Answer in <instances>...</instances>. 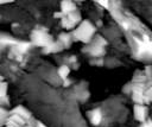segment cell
Returning a JSON list of instances; mask_svg holds the SVG:
<instances>
[{"label":"cell","instance_id":"cell-17","mask_svg":"<svg viewBox=\"0 0 152 127\" xmlns=\"http://www.w3.org/2000/svg\"><path fill=\"white\" fill-rule=\"evenodd\" d=\"M0 20H1V15H0Z\"/></svg>","mask_w":152,"mask_h":127},{"label":"cell","instance_id":"cell-1","mask_svg":"<svg viewBox=\"0 0 152 127\" xmlns=\"http://www.w3.org/2000/svg\"><path fill=\"white\" fill-rule=\"evenodd\" d=\"M32 113L24 106L18 104L10 109L8 119L4 127H25L33 120Z\"/></svg>","mask_w":152,"mask_h":127},{"label":"cell","instance_id":"cell-8","mask_svg":"<svg viewBox=\"0 0 152 127\" xmlns=\"http://www.w3.org/2000/svg\"><path fill=\"white\" fill-rule=\"evenodd\" d=\"M64 49H68V47H70V45H71V43H72V37H71V34L70 33H66V32H63V33H59L58 34V38L56 39Z\"/></svg>","mask_w":152,"mask_h":127},{"label":"cell","instance_id":"cell-7","mask_svg":"<svg viewBox=\"0 0 152 127\" xmlns=\"http://www.w3.org/2000/svg\"><path fill=\"white\" fill-rule=\"evenodd\" d=\"M7 91H8V83L4 80L0 81V106H8L10 103V99L7 96Z\"/></svg>","mask_w":152,"mask_h":127},{"label":"cell","instance_id":"cell-9","mask_svg":"<svg viewBox=\"0 0 152 127\" xmlns=\"http://www.w3.org/2000/svg\"><path fill=\"white\" fill-rule=\"evenodd\" d=\"M88 116H89L90 122L93 125H95V126L100 125L101 121H102V113H101L100 109H93V110H90L88 113Z\"/></svg>","mask_w":152,"mask_h":127},{"label":"cell","instance_id":"cell-2","mask_svg":"<svg viewBox=\"0 0 152 127\" xmlns=\"http://www.w3.org/2000/svg\"><path fill=\"white\" fill-rule=\"evenodd\" d=\"M95 32H96L95 25L90 20L84 19L76 26L75 30H72L71 37L76 42H82L84 44H88L94 39Z\"/></svg>","mask_w":152,"mask_h":127},{"label":"cell","instance_id":"cell-12","mask_svg":"<svg viewBox=\"0 0 152 127\" xmlns=\"http://www.w3.org/2000/svg\"><path fill=\"white\" fill-rule=\"evenodd\" d=\"M8 113L10 110L6 107L0 106V127H4L6 125V121L8 119Z\"/></svg>","mask_w":152,"mask_h":127},{"label":"cell","instance_id":"cell-14","mask_svg":"<svg viewBox=\"0 0 152 127\" xmlns=\"http://www.w3.org/2000/svg\"><path fill=\"white\" fill-rule=\"evenodd\" d=\"M139 127H152V120H151V119H147L145 122L140 123Z\"/></svg>","mask_w":152,"mask_h":127},{"label":"cell","instance_id":"cell-4","mask_svg":"<svg viewBox=\"0 0 152 127\" xmlns=\"http://www.w3.org/2000/svg\"><path fill=\"white\" fill-rule=\"evenodd\" d=\"M81 21H82V17H81V13H80L78 9H77V11L71 12V13H69L68 15L63 17V18L61 19V25H62V27H63L64 30L70 31V30H75L76 26H77Z\"/></svg>","mask_w":152,"mask_h":127},{"label":"cell","instance_id":"cell-13","mask_svg":"<svg viewBox=\"0 0 152 127\" xmlns=\"http://www.w3.org/2000/svg\"><path fill=\"white\" fill-rule=\"evenodd\" d=\"M150 102H152V88L145 91V103H150Z\"/></svg>","mask_w":152,"mask_h":127},{"label":"cell","instance_id":"cell-11","mask_svg":"<svg viewBox=\"0 0 152 127\" xmlns=\"http://www.w3.org/2000/svg\"><path fill=\"white\" fill-rule=\"evenodd\" d=\"M57 74H58V76H59L63 81H66L68 77H69V74H70V68H69L68 65H65V64H62V65L57 69Z\"/></svg>","mask_w":152,"mask_h":127},{"label":"cell","instance_id":"cell-15","mask_svg":"<svg viewBox=\"0 0 152 127\" xmlns=\"http://www.w3.org/2000/svg\"><path fill=\"white\" fill-rule=\"evenodd\" d=\"M34 120H36V119H33V120H32V121H31L28 125H26L25 127H36V126H34Z\"/></svg>","mask_w":152,"mask_h":127},{"label":"cell","instance_id":"cell-5","mask_svg":"<svg viewBox=\"0 0 152 127\" xmlns=\"http://www.w3.org/2000/svg\"><path fill=\"white\" fill-rule=\"evenodd\" d=\"M75 11H77L76 4L72 2V1H69V0H64V1L61 2L59 11H58V12H55L53 15H55V18H57V19H62L63 17H65V15H68L69 13L75 12Z\"/></svg>","mask_w":152,"mask_h":127},{"label":"cell","instance_id":"cell-16","mask_svg":"<svg viewBox=\"0 0 152 127\" xmlns=\"http://www.w3.org/2000/svg\"><path fill=\"white\" fill-rule=\"evenodd\" d=\"M4 80H5V78H4V76H1V75H0V81H4Z\"/></svg>","mask_w":152,"mask_h":127},{"label":"cell","instance_id":"cell-6","mask_svg":"<svg viewBox=\"0 0 152 127\" xmlns=\"http://www.w3.org/2000/svg\"><path fill=\"white\" fill-rule=\"evenodd\" d=\"M133 114H134V119L140 123L145 122L148 119V110H147V107L144 104H134Z\"/></svg>","mask_w":152,"mask_h":127},{"label":"cell","instance_id":"cell-3","mask_svg":"<svg viewBox=\"0 0 152 127\" xmlns=\"http://www.w3.org/2000/svg\"><path fill=\"white\" fill-rule=\"evenodd\" d=\"M30 40H31V44L32 45L44 49V47L49 46L55 39L49 33L48 28H45V27H36V28H33L31 31Z\"/></svg>","mask_w":152,"mask_h":127},{"label":"cell","instance_id":"cell-10","mask_svg":"<svg viewBox=\"0 0 152 127\" xmlns=\"http://www.w3.org/2000/svg\"><path fill=\"white\" fill-rule=\"evenodd\" d=\"M63 49H64V47H63L57 40H53L49 46H46V47H44V49H42V50H43L44 53H57V52L62 51Z\"/></svg>","mask_w":152,"mask_h":127}]
</instances>
